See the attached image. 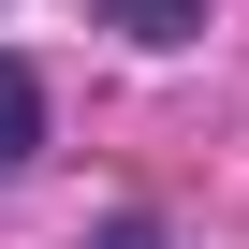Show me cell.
<instances>
[{
	"label": "cell",
	"mask_w": 249,
	"mask_h": 249,
	"mask_svg": "<svg viewBox=\"0 0 249 249\" xmlns=\"http://www.w3.org/2000/svg\"><path fill=\"white\" fill-rule=\"evenodd\" d=\"M44 147V88H30V59H0V176H15Z\"/></svg>",
	"instance_id": "obj_1"
},
{
	"label": "cell",
	"mask_w": 249,
	"mask_h": 249,
	"mask_svg": "<svg viewBox=\"0 0 249 249\" xmlns=\"http://www.w3.org/2000/svg\"><path fill=\"white\" fill-rule=\"evenodd\" d=\"M117 30H132V44H191V30H205V0H117Z\"/></svg>",
	"instance_id": "obj_2"
}]
</instances>
